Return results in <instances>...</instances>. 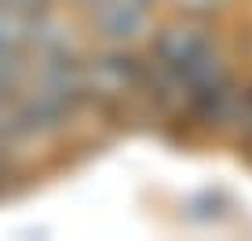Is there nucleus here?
Here are the masks:
<instances>
[{"instance_id":"nucleus-1","label":"nucleus","mask_w":252,"mask_h":241,"mask_svg":"<svg viewBox=\"0 0 252 241\" xmlns=\"http://www.w3.org/2000/svg\"><path fill=\"white\" fill-rule=\"evenodd\" d=\"M143 88H146V66L121 44H110L102 55H95L84 66V91L99 102L117 106V102L143 95Z\"/></svg>"},{"instance_id":"nucleus-2","label":"nucleus","mask_w":252,"mask_h":241,"mask_svg":"<svg viewBox=\"0 0 252 241\" xmlns=\"http://www.w3.org/2000/svg\"><path fill=\"white\" fill-rule=\"evenodd\" d=\"M158 0H92V26L106 44L132 48L150 33Z\"/></svg>"},{"instance_id":"nucleus-3","label":"nucleus","mask_w":252,"mask_h":241,"mask_svg":"<svg viewBox=\"0 0 252 241\" xmlns=\"http://www.w3.org/2000/svg\"><path fill=\"white\" fill-rule=\"evenodd\" d=\"M238 128H241V135L252 143V84L245 91H241V110H238Z\"/></svg>"},{"instance_id":"nucleus-4","label":"nucleus","mask_w":252,"mask_h":241,"mask_svg":"<svg viewBox=\"0 0 252 241\" xmlns=\"http://www.w3.org/2000/svg\"><path fill=\"white\" fill-rule=\"evenodd\" d=\"M172 4H176L179 11H187V15H205V11H216V7H223L227 0H172Z\"/></svg>"}]
</instances>
